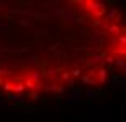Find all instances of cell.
<instances>
[{"label": "cell", "instance_id": "1", "mask_svg": "<svg viewBox=\"0 0 126 122\" xmlns=\"http://www.w3.org/2000/svg\"><path fill=\"white\" fill-rule=\"evenodd\" d=\"M84 8L87 10V12H90V13L94 15V17H102V15L105 13L107 7H105V3H103V2L89 0V2H85V3H84Z\"/></svg>", "mask_w": 126, "mask_h": 122}, {"label": "cell", "instance_id": "2", "mask_svg": "<svg viewBox=\"0 0 126 122\" xmlns=\"http://www.w3.org/2000/svg\"><path fill=\"white\" fill-rule=\"evenodd\" d=\"M62 18H65L67 22H70V23H84L85 22L84 17L79 15L74 8H70V7H64V8H62Z\"/></svg>", "mask_w": 126, "mask_h": 122}, {"label": "cell", "instance_id": "3", "mask_svg": "<svg viewBox=\"0 0 126 122\" xmlns=\"http://www.w3.org/2000/svg\"><path fill=\"white\" fill-rule=\"evenodd\" d=\"M80 96H82V92H80V89H79V88H75V89L69 91V92H65L64 99L67 101V104H75V102H79Z\"/></svg>", "mask_w": 126, "mask_h": 122}, {"label": "cell", "instance_id": "4", "mask_svg": "<svg viewBox=\"0 0 126 122\" xmlns=\"http://www.w3.org/2000/svg\"><path fill=\"white\" fill-rule=\"evenodd\" d=\"M8 101H12V102H16V104H23L25 99L21 94H10L8 96Z\"/></svg>", "mask_w": 126, "mask_h": 122}, {"label": "cell", "instance_id": "5", "mask_svg": "<svg viewBox=\"0 0 126 122\" xmlns=\"http://www.w3.org/2000/svg\"><path fill=\"white\" fill-rule=\"evenodd\" d=\"M121 13V12H120V8H116V7H113L111 10H110V12H108V15H107V20H113V22H115V18H116L118 15Z\"/></svg>", "mask_w": 126, "mask_h": 122}, {"label": "cell", "instance_id": "6", "mask_svg": "<svg viewBox=\"0 0 126 122\" xmlns=\"http://www.w3.org/2000/svg\"><path fill=\"white\" fill-rule=\"evenodd\" d=\"M98 84H103V83H107V71L103 69V68H100V71H98V79H97Z\"/></svg>", "mask_w": 126, "mask_h": 122}, {"label": "cell", "instance_id": "7", "mask_svg": "<svg viewBox=\"0 0 126 122\" xmlns=\"http://www.w3.org/2000/svg\"><path fill=\"white\" fill-rule=\"evenodd\" d=\"M34 35H36V36H47V35H49V30L41 28V27H36V28H34Z\"/></svg>", "mask_w": 126, "mask_h": 122}, {"label": "cell", "instance_id": "8", "mask_svg": "<svg viewBox=\"0 0 126 122\" xmlns=\"http://www.w3.org/2000/svg\"><path fill=\"white\" fill-rule=\"evenodd\" d=\"M107 31H111V33H115V35H120V27H118V25H108Z\"/></svg>", "mask_w": 126, "mask_h": 122}, {"label": "cell", "instance_id": "9", "mask_svg": "<svg viewBox=\"0 0 126 122\" xmlns=\"http://www.w3.org/2000/svg\"><path fill=\"white\" fill-rule=\"evenodd\" d=\"M39 78H41V74H39V73H38V71H33L31 74H30V81H39Z\"/></svg>", "mask_w": 126, "mask_h": 122}, {"label": "cell", "instance_id": "10", "mask_svg": "<svg viewBox=\"0 0 126 122\" xmlns=\"http://www.w3.org/2000/svg\"><path fill=\"white\" fill-rule=\"evenodd\" d=\"M12 89H13L16 94H20L21 91H23V84H15V86H12Z\"/></svg>", "mask_w": 126, "mask_h": 122}, {"label": "cell", "instance_id": "11", "mask_svg": "<svg viewBox=\"0 0 126 122\" xmlns=\"http://www.w3.org/2000/svg\"><path fill=\"white\" fill-rule=\"evenodd\" d=\"M87 97L89 99H97V92L92 89H87Z\"/></svg>", "mask_w": 126, "mask_h": 122}, {"label": "cell", "instance_id": "12", "mask_svg": "<svg viewBox=\"0 0 126 122\" xmlns=\"http://www.w3.org/2000/svg\"><path fill=\"white\" fill-rule=\"evenodd\" d=\"M115 63H116V66H121V68H125V61H123V58H115Z\"/></svg>", "mask_w": 126, "mask_h": 122}, {"label": "cell", "instance_id": "13", "mask_svg": "<svg viewBox=\"0 0 126 122\" xmlns=\"http://www.w3.org/2000/svg\"><path fill=\"white\" fill-rule=\"evenodd\" d=\"M72 74H74V76H80V69H79V68H75V69L72 71Z\"/></svg>", "mask_w": 126, "mask_h": 122}, {"label": "cell", "instance_id": "14", "mask_svg": "<svg viewBox=\"0 0 126 122\" xmlns=\"http://www.w3.org/2000/svg\"><path fill=\"white\" fill-rule=\"evenodd\" d=\"M2 27H5V22H3L2 18H0V28H2Z\"/></svg>", "mask_w": 126, "mask_h": 122}, {"label": "cell", "instance_id": "15", "mask_svg": "<svg viewBox=\"0 0 126 122\" xmlns=\"http://www.w3.org/2000/svg\"><path fill=\"white\" fill-rule=\"evenodd\" d=\"M2 104H3V99H2V96H0V106H2Z\"/></svg>", "mask_w": 126, "mask_h": 122}, {"label": "cell", "instance_id": "16", "mask_svg": "<svg viewBox=\"0 0 126 122\" xmlns=\"http://www.w3.org/2000/svg\"><path fill=\"white\" fill-rule=\"evenodd\" d=\"M0 12H3V7H0Z\"/></svg>", "mask_w": 126, "mask_h": 122}]
</instances>
